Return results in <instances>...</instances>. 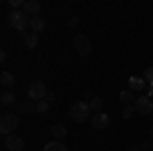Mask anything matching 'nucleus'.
Listing matches in <instances>:
<instances>
[{"instance_id":"f03ea898","label":"nucleus","mask_w":153,"mask_h":151,"mask_svg":"<svg viewBox=\"0 0 153 151\" xmlns=\"http://www.w3.org/2000/svg\"><path fill=\"white\" fill-rule=\"evenodd\" d=\"M16 129H19V116H16V115H12V112H4V115L0 116V133H2L4 137L14 135Z\"/></svg>"},{"instance_id":"dca6fc26","label":"nucleus","mask_w":153,"mask_h":151,"mask_svg":"<svg viewBox=\"0 0 153 151\" xmlns=\"http://www.w3.org/2000/svg\"><path fill=\"white\" fill-rule=\"evenodd\" d=\"M0 84L6 86V88L14 86V76H12L10 71H2V76H0Z\"/></svg>"},{"instance_id":"412c9836","label":"nucleus","mask_w":153,"mask_h":151,"mask_svg":"<svg viewBox=\"0 0 153 151\" xmlns=\"http://www.w3.org/2000/svg\"><path fill=\"white\" fill-rule=\"evenodd\" d=\"M120 100H123L125 104H131V102L137 100V98L133 96V90H123V92H120Z\"/></svg>"},{"instance_id":"1a4fd4ad","label":"nucleus","mask_w":153,"mask_h":151,"mask_svg":"<svg viewBox=\"0 0 153 151\" xmlns=\"http://www.w3.org/2000/svg\"><path fill=\"white\" fill-rule=\"evenodd\" d=\"M23 10L27 12V14H31V16H39V12H41V4H39L37 0H25Z\"/></svg>"},{"instance_id":"aec40b11","label":"nucleus","mask_w":153,"mask_h":151,"mask_svg":"<svg viewBox=\"0 0 153 151\" xmlns=\"http://www.w3.org/2000/svg\"><path fill=\"white\" fill-rule=\"evenodd\" d=\"M49 104H51V102H47L45 98L39 100V102H37V112H39V115H47L49 112Z\"/></svg>"},{"instance_id":"cd10ccee","label":"nucleus","mask_w":153,"mask_h":151,"mask_svg":"<svg viewBox=\"0 0 153 151\" xmlns=\"http://www.w3.org/2000/svg\"><path fill=\"white\" fill-rule=\"evenodd\" d=\"M149 139H151V141H153V127H151V129H149Z\"/></svg>"},{"instance_id":"0eeeda50","label":"nucleus","mask_w":153,"mask_h":151,"mask_svg":"<svg viewBox=\"0 0 153 151\" xmlns=\"http://www.w3.org/2000/svg\"><path fill=\"white\" fill-rule=\"evenodd\" d=\"M92 127L102 131V129H108L110 127V116L106 112H94L92 115Z\"/></svg>"},{"instance_id":"b1692460","label":"nucleus","mask_w":153,"mask_h":151,"mask_svg":"<svg viewBox=\"0 0 153 151\" xmlns=\"http://www.w3.org/2000/svg\"><path fill=\"white\" fill-rule=\"evenodd\" d=\"M78 25H80V19H78V16H71L70 21H68V27H71V29H76Z\"/></svg>"},{"instance_id":"20e7f679","label":"nucleus","mask_w":153,"mask_h":151,"mask_svg":"<svg viewBox=\"0 0 153 151\" xmlns=\"http://www.w3.org/2000/svg\"><path fill=\"white\" fill-rule=\"evenodd\" d=\"M47 88H45V82H41V80H37V82H33L29 88H27V98L29 100H43L45 96H47Z\"/></svg>"},{"instance_id":"6ab92c4d","label":"nucleus","mask_w":153,"mask_h":151,"mask_svg":"<svg viewBox=\"0 0 153 151\" xmlns=\"http://www.w3.org/2000/svg\"><path fill=\"white\" fill-rule=\"evenodd\" d=\"M135 112H137V110H135V104H125V108H123V118L129 121V118L135 116Z\"/></svg>"},{"instance_id":"4be33fe9","label":"nucleus","mask_w":153,"mask_h":151,"mask_svg":"<svg viewBox=\"0 0 153 151\" xmlns=\"http://www.w3.org/2000/svg\"><path fill=\"white\" fill-rule=\"evenodd\" d=\"M143 80L147 82L149 86H153V65H151V68H147V70H145V74H143Z\"/></svg>"},{"instance_id":"39448f33","label":"nucleus","mask_w":153,"mask_h":151,"mask_svg":"<svg viewBox=\"0 0 153 151\" xmlns=\"http://www.w3.org/2000/svg\"><path fill=\"white\" fill-rule=\"evenodd\" d=\"M74 49H76L80 55H88V53L92 51V41H90V37L78 33V35L74 37Z\"/></svg>"},{"instance_id":"bb28decb","label":"nucleus","mask_w":153,"mask_h":151,"mask_svg":"<svg viewBox=\"0 0 153 151\" xmlns=\"http://www.w3.org/2000/svg\"><path fill=\"white\" fill-rule=\"evenodd\" d=\"M6 59H8V53H6V51H2V53H0V61H2V63H4V61H6Z\"/></svg>"},{"instance_id":"f3484780","label":"nucleus","mask_w":153,"mask_h":151,"mask_svg":"<svg viewBox=\"0 0 153 151\" xmlns=\"http://www.w3.org/2000/svg\"><path fill=\"white\" fill-rule=\"evenodd\" d=\"M43 151H68V147H65L61 141H51V143L45 145V149H43Z\"/></svg>"},{"instance_id":"9b49d317","label":"nucleus","mask_w":153,"mask_h":151,"mask_svg":"<svg viewBox=\"0 0 153 151\" xmlns=\"http://www.w3.org/2000/svg\"><path fill=\"white\" fill-rule=\"evenodd\" d=\"M29 27H31L33 33H41V31L45 29V21H43L41 16H31V25H29Z\"/></svg>"},{"instance_id":"5701e85b","label":"nucleus","mask_w":153,"mask_h":151,"mask_svg":"<svg viewBox=\"0 0 153 151\" xmlns=\"http://www.w3.org/2000/svg\"><path fill=\"white\" fill-rule=\"evenodd\" d=\"M141 149H143V151H151V149H153V141H151V139H147V141H143V145H141Z\"/></svg>"},{"instance_id":"f257e3e1","label":"nucleus","mask_w":153,"mask_h":151,"mask_svg":"<svg viewBox=\"0 0 153 151\" xmlns=\"http://www.w3.org/2000/svg\"><path fill=\"white\" fill-rule=\"evenodd\" d=\"M68 115H70L71 121H76V123H84V121L90 118L92 110H90L88 102H74V104L70 106V110H68Z\"/></svg>"},{"instance_id":"a878e982","label":"nucleus","mask_w":153,"mask_h":151,"mask_svg":"<svg viewBox=\"0 0 153 151\" xmlns=\"http://www.w3.org/2000/svg\"><path fill=\"white\" fill-rule=\"evenodd\" d=\"M127 151H141V147H139V145H129Z\"/></svg>"},{"instance_id":"7ed1b4c3","label":"nucleus","mask_w":153,"mask_h":151,"mask_svg":"<svg viewBox=\"0 0 153 151\" xmlns=\"http://www.w3.org/2000/svg\"><path fill=\"white\" fill-rule=\"evenodd\" d=\"M8 25L12 29H16V31H25L31 25V19H29V14L25 10H12L8 14Z\"/></svg>"},{"instance_id":"4468645a","label":"nucleus","mask_w":153,"mask_h":151,"mask_svg":"<svg viewBox=\"0 0 153 151\" xmlns=\"http://www.w3.org/2000/svg\"><path fill=\"white\" fill-rule=\"evenodd\" d=\"M37 43H39V35L37 33H27L25 35V45L29 47V49H35Z\"/></svg>"},{"instance_id":"9d476101","label":"nucleus","mask_w":153,"mask_h":151,"mask_svg":"<svg viewBox=\"0 0 153 151\" xmlns=\"http://www.w3.org/2000/svg\"><path fill=\"white\" fill-rule=\"evenodd\" d=\"M19 112L21 115H31V112H37V104H33V100H23L19 102Z\"/></svg>"},{"instance_id":"2eb2a0df","label":"nucleus","mask_w":153,"mask_h":151,"mask_svg":"<svg viewBox=\"0 0 153 151\" xmlns=\"http://www.w3.org/2000/svg\"><path fill=\"white\" fill-rule=\"evenodd\" d=\"M102 98H98V96H94V98H90V102H88V106H90V110L92 112H102Z\"/></svg>"},{"instance_id":"ddd939ff","label":"nucleus","mask_w":153,"mask_h":151,"mask_svg":"<svg viewBox=\"0 0 153 151\" xmlns=\"http://www.w3.org/2000/svg\"><path fill=\"white\" fill-rule=\"evenodd\" d=\"M65 133H68V131H65L63 125H53V127H51V135L55 137V141H63Z\"/></svg>"},{"instance_id":"393cba45","label":"nucleus","mask_w":153,"mask_h":151,"mask_svg":"<svg viewBox=\"0 0 153 151\" xmlns=\"http://www.w3.org/2000/svg\"><path fill=\"white\" fill-rule=\"evenodd\" d=\"M45 100H47V102H53V100H55V94H53V92H47Z\"/></svg>"},{"instance_id":"c85d7f7f","label":"nucleus","mask_w":153,"mask_h":151,"mask_svg":"<svg viewBox=\"0 0 153 151\" xmlns=\"http://www.w3.org/2000/svg\"><path fill=\"white\" fill-rule=\"evenodd\" d=\"M151 121H153V112H151Z\"/></svg>"},{"instance_id":"f8f14e48","label":"nucleus","mask_w":153,"mask_h":151,"mask_svg":"<svg viewBox=\"0 0 153 151\" xmlns=\"http://www.w3.org/2000/svg\"><path fill=\"white\" fill-rule=\"evenodd\" d=\"M145 86H147V82L143 80V78L133 76V78L129 80V90H145Z\"/></svg>"},{"instance_id":"6e6552de","label":"nucleus","mask_w":153,"mask_h":151,"mask_svg":"<svg viewBox=\"0 0 153 151\" xmlns=\"http://www.w3.org/2000/svg\"><path fill=\"white\" fill-rule=\"evenodd\" d=\"M4 147L8 151H23L25 143L19 135H8V137H4Z\"/></svg>"},{"instance_id":"a211bd4d","label":"nucleus","mask_w":153,"mask_h":151,"mask_svg":"<svg viewBox=\"0 0 153 151\" xmlns=\"http://www.w3.org/2000/svg\"><path fill=\"white\" fill-rule=\"evenodd\" d=\"M14 100H16L14 92H2V96H0V102H2V106H10V104H14Z\"/></svg>"},{"instance_id":"423d86ee","label":"nucleus","mask_w":153,"mask_h":151,"mask_svg":"<svg viewBox=\"0 0 153 151\" xmlns=\"http://www.w3.org/2000/svg\"><path fill=\"white\" fill-rule=\"evenodd\" d=\"M135 110H137V115H149L151 116L153 112V102L149 96H139L137 100H135Z\"/></svg>"}]
</instances>
